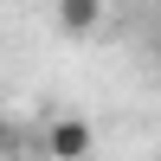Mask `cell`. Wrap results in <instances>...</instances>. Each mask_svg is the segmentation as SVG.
I'll return each instance as SVG.
<instances>
[{
    "label": "cell",
    "instance_id": "2",
    "mask_svg": "<svg viewBox=\"0 0 161 161\" xmlns=\"http://www.w3.org/2000/svg\"><path fill=\"white\" fill-rule=\"evenodd\" d=\"M58 26H64L71 39H90V32L103 26V0H58Z\"/></svg>",
    "mask_w": 161,
    "mask_h": 161
},
{
    "label": "cell",
    "instance_id": "1",
    "mask_svg": "<svg viewBox=\"0 0 161 161\" xmlns=\"http://www.w3.org/2000/svg\"><path fill=\"white\" fill-rule=\"evenodd\" d=\"M39 142H45L52 161H90V123H84V116H58Z\"/></svg>",
    "mask_w": 161,
    "mask_h": 161
},
{
    "label": "cell",
    "instance_id": "3",
    "mask_svg": "<svg viewBox=\"0 0 161 161\" xmlns=\"http://www.w3.org/2000/svg\"><path fill=\"white\" fill-rule=\"evenodd\" d=\"M0 155H13V123H0Z\"/></svg>",
    "mask_w": 161,
    "mask_h": 161
}]
</instances>
